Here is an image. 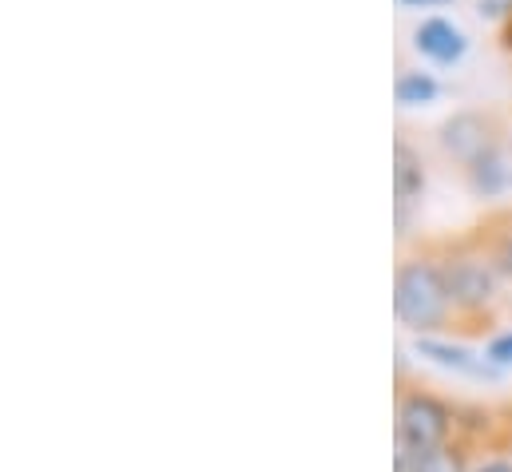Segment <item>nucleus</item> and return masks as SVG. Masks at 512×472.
I'll use <instances>...</instances> for the list:
<instances>
[{
  "label": "nucleus",
  "instance_id": "nucleus-8",
  "mask_svg": "<svg viewBox=\"0 0 512 472\" xmlns=\"http://www.w3.org/2000/svg\"><path fill=\"white\" fill-rule=\"evenodd\" d=\"M465 183H469V191L477 199H497L501 191H512V167L505 159V151H501V143L489 147L481 159H473L465 167Z\"/></svg>",
  "mask_w": 512,
  "mask_h": 472
},
{
  "label": "nucleus",
  "instance_id": "nucleus-3",
  "mask_svg": "<svg viewBox=\"0 0 512 472\" xmlns=\"http://www.w3.org/2000/svg\"><path fill=\"white\" fill-rule=\"evenodd\" d=\"M445 266V282H449V298L461 322L485 318L497 302H501V274L489 258V250H453L441 258Z\"/></svg>",
  "mask_w": 512,
  "mask_h": 472
},
{
  "label": "nucleus",
  "instance_id": "nucleus-16",
  "mask_svg": "<svg viewBox=\"0 0 512 472\" xmlns=\"http://www.w3.org/2000/svg\"><path fill=\"white\" fill-rule=\"evenodd\" d=\"M505 44L512 48V20H509V28H505Z\"/></svg>",
  "mask_w": 512,
  "mask_h": 472
},
{
  "label": "nucleus",
  "instance_id": "nucleus-15",
  "mask_svg": "<svg viewBox=\"0 0 512 472\" xmlns=\"http://www.w3.org/2000/svg\"><path fill=\"white\" fill-rule=\"evenodd\" d=\"M401 8H445V4H457V0H397Z\"/></svg>",
  "mask_w": 512,
  "mask_h": 472
},
{
  "label": "nucleus",
  "instance_id": "nucleus-2",
  "mask_svg": "<svg viewBox=\"0 0 512 472\" xmlns=\"http://www.w3.org/2000/svg\"><path fill=\"white\" fill-rule=\"evenodd\" d=\"M457 441V405L429 389H401L393 413V449L405 453H433Z\"/></svg>",
  "mask_w": 512,
  "mask_h": 472
},
{
  "label": "nucleus",
  "instance_id": "nucleus-13",
  "mask_svg": "<svg viewBox=\"0 0 512 472\" xmlns=\"http://www.w3.org/2000/svg\"><path fill=\"white\" fill-rule=\"evenodd\" d=\"M477 16L481 20H493V24H509L512 0H477Z\"/></svg>",
  "mask_w": 512,
  "mask_h": 472
},
{
  "label": "nucleus",
  "instance_id": "nucleus-11",
  "mask_svg": "<svg viewBox=\"0 0 512 472\" xmlns=\"http://www.w3.org/2000/svg\"><path fill=\"white\" fill-rule=\"evenodd\" d=\"M485 250H489V258H493L497 274H501V278L512 286V223H505V227L493 235V242H489Z\"/></svg>",
  "mask_w": 512,
  "mask_h": 472
},
{
  "label": "nucleus",
  "instance_id": "nucleus-12",
  "mask_svg": "<svg viewBox=\"0 0 512 472\" xmlns=\"http://www.w3.org/2000/svg\"><path fill=\"white\" fill-rule=\"evenodd\" d=\"M481 354H485L489 365H497L501 373L512 369V326L509 330H501V334H493V338L485 342V350H481Z\"/></svg>",
  "mask_w": 512,
  "mask_h": 472
},
{
  "label": "nucleus",
  "instance_id": "nucleus-9",
  "mask_svg": "<svg viewBox=\"0 0 512 472\" xmlns=\"http://www.w3.org/2000/svg\"><path fill=\"white\" fill-rule=\"evenodd\" d=\"M469 445L453 441V445H441L433 453H405V449H393V472H469Z\"/></svg>",
  "mask_w": 512,
  "mask_h": 472
},
{
  "label": "nucleus",
  "instance_id": "nucleus-1",
  "mask_svg": "<svg viewBox=\"0 0 512 472\" xmlns=\"http://www.w3.org/2000/svg\"><path fill=\"white\" fill-rule=\"evenodd\" d=\"M393 314H397V326H405L413 338H433L457 318L441 258L413 254L397 266V274H393Z\"/></svg>",
  "mask_w": 512,
  "mask_h": 472
},
{
  "label": "nucleus",
  "instance_id": "nucleus-6",
  "mask_svg": "<svg viewBox=\"0 0 512 472\" xmlns=\"http://www.w3.org/2000/svg\"><path fill=\"white\" fill-rule=\"evenodd\" d=\"M413 354L433 361V365L445 369V373L469 377V381H497V377H501V369L489 365L485 354H477V350H469V346H461V342L437 338V334H433V338H413Z\"/></svg>",
  "mask_w": 512,
  "mask_h": 472
},
{
  "label": "nucleus",
  "instance_id": "nucleus-7",
  "mask_svg": "<svg viewBox=\"0 0 512 472\" xmlns=\"http://www.w3.org/2000/svg\"><path fill=\"white\" fill-rule=\"evenodd\" d=\"M425 195V159L405 139L393 143V207H397V235H409V211Z\"/></svg>",
  "mask_w": 512,
  "mask_h": 472
},
{
  "label": "nucleus",
  "instance_id": "nucleus-5",
  "mask_svg": "<svg viewBox=\"0 0 512 472\" xmlns=\"http://www.w3.org/2000/svg\"><path fill=\"white\" fill-rule=\"evenodd\" d=\"M413 52L437 68H453L469 52V32L449 16H421L413 28Z\"/></svg>",
  "mask_w": 512,
  "mask_h": 472
},
{
  "label": "nucleus",
  "instance_id": "nucleus-14",
  "mask_svg": "<svg viewBox=\"0 0 512 472\" xmlns=\"http://www.w3.org/2000/svg\"><path fill=\"white\" fill-rule=\"evenodd\" d=\"M469 472H512V457L509 453H485V457L473 461Z\"/></svg>",
  "mask_w": 512,
  "mask_h": 472
},
{
  "label": "nucleus",
  "instance_id": "nucleus-4",
  "mask_svg": "<svg viewBox=\"0 0 512 472\" xmlns=\"http://www.w3.org/2000/svg\"><path fill=\"white\" fill-rule=\"evenodd\" d=\"M437 143H441V151L449 159H457L461 167H469L489 147H497V131H493V119L481 116V112H453V116L441 123Z\"/></svg>",
  "mask_w": 512,
  "mask_h": 472
},
{
  "label": "nucleus",
  "instance_id": "nucleus-10",
  "mask_svg": "<svg viewBox=\"0 0 512 472\" xmlns=\"http://www.w3.org/2000/svg\"><path fill=\"white\" fill-rule=\"evenodd\" d=\"M393 96H397L401 108H429V104L441 100V80L433 72H425V68H409V72L397 76Z\"/></svg>",
  "mask_w": 512,
  "mask_h": 472
}]
</instances>
